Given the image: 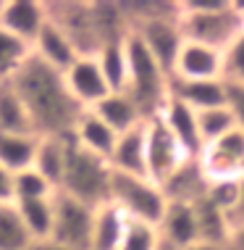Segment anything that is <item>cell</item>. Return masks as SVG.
I'll list each match as a JSON object with an SVG mask.
<instances>
[{"label": "cell", "instance_id": "1", "mask_svg": "<svg viewBox=\"0 0 244 250\" xmlns=\"http://www.w3.org/2000/svg\"><path fill=\"white\" fill-rule=\"evenodd\" d=\"M8 82L21 98L32 126L39 137H71L84 108L71 98L63 74L50 69L39 58L29 56V61Z\"/></svg>", "mask_w": 244, "mask_h": 250}, {"label": "cell", "instance_id": "2", "mask_svg": "<svg viewBox=\"0 0 244 250\" xmlns=\"http://www.w3.org/2000/svg\"><path fill=\"white\" fill-rule=\"evenodd\" d=\"M179 26L189 42L223 53L244 32V3L234 0H189L179 3Z\"/></svg>", "mask_w": 244, "mask_h": 250}, {"label": "cell", "instance_id": "3", "mask_svg": "<svg viewBox=\"0 0 244 250\" xmlns=\"http://www.w3.org/2000/svg\"><path fill=\"white\" fill-rule=\"evenodd\" d=\"M111 177L113 168L105 158L87 153L69 137V147H66V166L63 177H60L58 192L69 195V198L84 203L90 208H103L111 203Z\"/></svg>", "mask_w": 244, "mask_h": 250}, {"label": "cell", "instance_id": "4", "mask_svg": "<svg viewBox=\"0 0 244 250\" xmlns=\"http://www.w3.org/2000/svg\"><path fill=\"white\" fill-rule=\"evenodd\" d=\"M126 61H129V82L126 95L139 105L142 116H158L171 95V77L152 58V53L142 45V40L129 32L126 35Z\"/></svg>", "mask_w": 244, "mask_h": 250}, {"label": "cell", "instance_id": "5", "mask_svg": "<svg viewBox=\"0 0 244 250\" xmlns=\"http://www.w3.org/2000/svg\"><path fill=\"white\" fill-rule=\"evenodd\" d=\"M111 203L126 219L145 221V224H152V227L160 224L168 206L160 185H155L152 179L118 174V171H113L111 177Z\"/></svg>", "mask_w": 244, "mask_h": 250}, {"label": "cell", "instance_id": "6", "mask_svg": "<svg viewBox=\"0 0 244 250\" xmlns=\"http://www.w3.org/2000/svg\"><path fill=\"white\" fill-rule=\"evenodd\" d=\"M94 208L58 192L53 195V232L50 240L69 250H90Z\"/></svg>", "mask_w": 244, "mask_h": 250}, {"label": "cell", "instance_id": "7", "mask_svg": "<svg viewBox=\"0 0 244 250\" xmlns=\"http://www.w3.org/2000/svg\"><path fill=\"white\" fill-rule=\"evenodd\" d=\"M47 19L71 40L79 56H97L103 48L92 3H47Z\"/></svg>", "mask_w": 244, "mask_h": 250}, {"label": "cell", "instance_id": "8", "mask_svg": "<svg viewBox=\"0 0 244 250\" xmlns=\"http://www.w3.org/2000/svg\"><path fill=\"white\" fill-rule=\"evenodd\" d=\"M197 164L210 182H226V179H242L244 177V132L234 126L221 140L202 147L197 155Z\"/></svg>", "mask_w": 244, "mask_h": 250}, {"label": "cell", "instance_id": "9", "mask_svg": "<svg viewBox=\"0 0 244 250\" xmlns=\"http://www.w3.org/2000/svg\"><path fill=\"white\" fill-rule=\"evenodd\" d=\"M145 145H147V177L155 185H163L189 155L181 150L176 137L168 132L160 116H150L145 121Z\"/></svg>", "mask_w": 244, "mask_h": 250}, {"label": "cell", "instance_id": "10", "mask_svg": "<svg viewBox=\"0 0 244 250\" xmlns=\"http://www.w3.org/2000/svg\"><path fill=\"white\" fill-rule=\"evenodd\" d=\"M131 32L142 40V45L152 53V58L163 66V71L171 77L176 56H179L181 45H184V35H181V26H179V16L152 19V21L137 24Z\"/></svg>", "mask_w": 244, "mask_h": 250}, {"label": "cell", "instance_id": "11", "mask_svg": "<svg viewBox=\"0 0 244 250\" xmlns=\"http://www.w3.org/2000/svg\"><path fill=\"white\" fill-rule=\"evenodd\" d=\"M171 79H179V82H210V79H223V53L207 48V45L184 40L179 56H176Z\"/></svg>", "mask_w": 244, "mask_h": 250}, {"label": "cell", "instance_id": "12", "mask_svg": "<svg viewBox=\"0 0 244 250\" xmlns=\"http://www.w3.org/2000/svg\"><path fill=\"white\" fill-rule=\"evenodd\" d=\"M63 82L69 87L71 98L76 100L84 111H90L92 105H97L100 100L111 92V87H108L94 56H79L69 69L63 71Z\"/></svg>", "mask_w": 244, "mask_h": 250}, {"label": "cell", "instance_id": "13", "mask_svg": "<svg viewBox=\"0 0 244 250\" xmlns=\"http://www.w3.org/2000/svg\"><path fill=\"white\" fill-rule=\"evenodd\" d=\"M158 116L163 119V124L168 126V132L176 137V143L181 145L189 158H197L202 153V137H200V124H197V111H192L189 105H184L181 100H176L168 95L166 105L160 108Z\"/></svg>", "mask_w": 244, "mask_h": 250}, {"label": "cell", "instance_id": "14", "mask_svg": "<svg viewBox=\"0 0 244 250\" xmlns=\"http://www.w3.org/2000/svg\"><path fill=\"white\" fill-rule=\"evenodd\" d=\"M47 21V3L39 0H5L3 16H0V26L8 29L24 42H35L39 29Z\"/></svg>", "mask_w": 244, "mask_h": 250}, {"label": "cell", "instance_id": "15", "mask_svg": "<svg viewBox=\"0 0 244 250\" xmlns=\"http://www.w3.org/2000/svg\"><path fill=\"white\" fill-rule=\"evenodd\" d=\"M160 190H163L168 203H187V206L200 203L207 192V179H205V174H202L197 158L184 161V164L160 185Z\"/></svg>", "mask_w": 244, "mask_h": 250}, {"label": "cell", "instance_id": "16", "mask_svg": "<svg viewBox=\"0 0 244 250\" xmlns=\"http://www.w3.org/2000/svg\"><path fill=\"white\" fill-rule=\"evenodd\" d=\"M32 56L39 58L42 63H47L50 69L63 74L74 61L79 58V53L71 45V40L66 37L50 19H47L45 26L39 29V35L35 37V42H32Z\"/></svg>", "mask_w": 244, "mask_h": 250}, {"label": "cell", "instance_id": "17", "mask_svg": "<svg viewBox=\"0 0 244 250\" xmlns=\"http://www.w3.org/2000/svg\"><path fill=\"white\" fill-rule=\"evenodd\" d=\"M160 240L171 242L176 248H189L194 242H200V229H197V213L194 206L187 203H168L166 213H163L160 224H158Z\"/></svg>", "mask_w": 244, "mask_h": 250}, {"label": "cell", "instance_id": "18", "mask_svg": "<svg viewBox=\"0 0 244 250\" xmlns=\"http://www.w3.org/2000/svg\"><path fill=\"white\" fill-rule=\"evenodd\" d=\"M111 168L118 174L131 177H147V145H145V124L131 132L118 134L116 147L111 153ZM150 179V177H147Z\"/></svg>", "mask_w": 244, "mask_h": 250}, {"label": "cell", "instance_id": "19", "mask_svg": "<svg viewBox=\"0 0 244 250\" xmlns=\"http://www.w3.org/2000/svg\"><path fill=\"white\" fill-rule=\"evenodd\" d=\"M90 111L100 121H105L116 134L131 132V129H137V126H142L147 121L145 116H142L139 105L134 103L126 92H108V95L100 100L97 105H92Z\"/></svg>", "mask_w": 244, "mask_h": 250}, {"label": "cell", "instance_id": "20", "mask_svg": "<svg viewBox=\"0 0 244 250\" xmlns=\"http://www.w3.org/2000/svg\"><path fill=\"white\" fill-rule=\"evenodd\" d=\"M71 140L79 147H84L87 153L111 161V153H113V147H116L118 134L113 132L105 121H100L92 111H84V113H81V119L76 121V126H74Z\"/></svg>", "mask_w": 244, "mask_h": 250}, {"label": "cell", "instance_id": "21", "mask_svg": "<svg viewBox=\"0 0 244 250\" xmlns=\"http://www.w3.org/2000/svg\"><path fill=\"white\" fill-rule=\"evenodd\" d=\"M171 98L181 100L192 111H207V108L226 105V82L210 79V82H179L171 79Z\"/></svg>", "mask_w": 244, "mask_h": 250}, {"label": "cell", "instance_id": "22", "mask_svg": "<svg viewBox=\"0 0 244 250\" xmlns=\"http://www.w3.org/2000/svg\"><path fill=\"white\" fill-rule=\"evenodd\" d=\"M124 229H126V216L113 203L97 208L94 211V221H92L90 250H118Z\"/></svg>", "mask_w": 244, "mask_h": 250}, {"label": "cell", "instance_id": "23", "mask_svg": "<svg viewBox=\"0 0 244 250\" xmlns=\"http://www.w3.org/2000/svg\"><path fill=\"white\" fill-rule=\"evenodd\" d=\"M0 132L3 134H37L21 98L8 79L0 82ZM39 137V134H37Z\"/></svg>", "mask_w": 244, "mask_h": 250}, {"label": "cell", "instance_id": "24", "mask_svg": "<svg viewBox=\"0 0 244 250\" xmlns=\"http://www.w3.org/2000/svg\"><path fill=\"white\" fill-rule=\"evenodd\" d=\"M66 147H69V137H39L35 164H32V168H37L56 190L60 185V177H63Z\"/></svg>", "mask_w": 244, "mask_h": 250}, {"label": "cell", "instance_id": "25", "mask_svg": "<svg viewBox=\"0 0 244 250\" xmlns=\"http://www.w3.org/2000/svg\"><path fill=\"white\" fill-rule=\"evenodd\" d=\"M37 134H3L0 132V166H5L11 174L24 171L35 164L37 153Z\"/></svg>", "mask_w": 244, "mask_h": 250}, {"label": "cell", "instance_id": "26", "mask_svg": "<svg viewBox=\"0 0 244 250\" xmlns=\"http://www.w3.org/2000/svg\"><path fill=\"white\" fill-rule=\"evenodd\" d=\"M97 63L111 92H124L129 82V61H126V37L118 42H105L97 50Z\"/></svg>", "mask_w": 244, "mask_h": 250}, {"label": "cell", "instance_id": "27", "mask_svg": "<svg viewBox=\"0 0 244 250\" xmlns=\"http://www.w3.org/2000/svg\"><path fill=\"white\" fill-rule=\"evenodd\" d=\"M194 213H197V229H200V242H215V245H228L231 240V224L228 216L218 211L207 198L194 203Z\"/></svg>", "mask_w": 244, "mask_h": 250}, {"label": "cell", "instance_id": "28", "mask_svg": "<svg viewBox=\"0 0 244 250\" xmlns=\"http://www.w3.org/2000/svg\"><path fill=\"white\" fill-rule=\"evenodd\" d=\"M21 221L32 240H50L53 232V195L39 200H19L16 203Z\"/></svg>", "mask_w": 244, "mask_h": 250}, {"label": "cell", "instance_id": "29", "mask_svg": "<svg viewBox=\"0 0 244 250\" xmlns=\"http://www.w3.org/2000/svg\"><path fill=\"white\" fill-rule=\"evenodd\" d=\"M32 242L16 203H0V250H24Z\"/></svg>", "mask_w": 244, "mask_h": 250}, {"label": "cell", "instance_id": "30", "mask_svg": "<svg viewBox=\"0 0 244 250\" xmlns=\"http://www.w3.org/2000/svg\"><path fill=\"white\" fill-rule=\"evenodd\" d=\"M32 56V45L0 26V82L11 79Z\"/></svg>", "mask_w": 244, "mask_h": 250}, {"label": "cell", "instance_id": "31", "mask_svg": "<svg viewBox=\"0 0 244 250\" xmlns=\"http://www.w3.org/2000/svg\"><path fill=\"white\" fill-rule=\"evenodd\" d=\"M197 124H200V137H202V147L221 140L223 134H228L236 126V121L228 111V105H218V108H207V111L197 113Z\"/></svg>", "mask_w": 244, "mask_h": 250}, {"label": "cell", "instance_id": "32", "mask_svg": "<svg viewBox=\"0 0 244 250\" xmlns=\"http://www.w3.org/2000/svg\"><path fill=\"white\" fill-rule=\"evenodd\" d=\"M56 195V187L47 182L37 168H24V171L13 174V203L19 200H39Z\"/></svg>", "mask_w": 244, "mask_h": 250}, {"label": "cell", "instance_id": "33", "mask_svg": "<svg viewBox=\"0 0 244 250\" xmlns=\"http://www.w3.org/2000/svg\"><path fill=\"white\" fill-rule=\"evenodd\" d=\"M158 242H160L158 227L145 224V221L126 219V229H124V237H121L118 250H155Z\"/></svg>", "mask_w": 244, "mask_h": 250}, {"label": "cell", "instance_id": "34", "mask_svg": "<svg viewBox=\"0 0 244 250\" xmlns=\"http://www.w3.org/2000/svg\"><path fill=\"white\" fill-rule=\"evenodd\" d=\"M223 82L244 87V32L223 50Z\"/></svg>", "mask_w": 244, "mask_h": 250}, {"label": "cell", "instance_id": "35", "mask_svg": "<svg viewBox=\"0 0 244 250\" xmlns=\"http://www.w3.org/2000/svg\"><path fill=\"white\" fill-rule=\"evenodd\" d=\"M244 179V177H242ZM242 179H226V182H210L207 185V192L205 198L213 203L218 211L223 213H231V208L236 206V198H239V187H242Z\"/></svg>", "mask_w": 244, "mask_h": 250}, {"label": "cell", "instance_id": "36", "mask_svg": "<svg viewBox=\"0 0 244 250\" xmlns=\"http://www.w3.org/2000/svg\"><path fill=\"white\" fill-rule=\"evenodd\" d=\"M226 105H228V111H231L236 126L244 132V87L226 84Z\"/></svg>", "mask_w": 244, "mask_h": 250}, {"label": "cell", "instance_id": "37", "mask_svg": "<svg viewBox=\"0 0 244 250\" xmlns=\"http://www.w3.org/2000/svg\"><path fill=\"white\" fill-rule=\"evenodd\" d=\"M228 224H231V232L239 229V227H244V179H242V187H239L236 206L231 208V213H228Z\"/></svg>", "mask_w": 244, "mask_h": 250}, {"label": "cell", "instance_id": "38", "mask_svg": "<svg viewBox=\"0 0 244 250\" xmlns=\"http://www.w3.org/2000/svg\"><path fill=\"white\" fill-rule=\"evenodd\" d=\"M0 203H13V174L0 166Z\"/></svg>", "mask_w": 244, "mask_h": 250}, {"label": "cell", "instance_id": "39", "mask_svg": "<svg viewBox=\"0 0 244 250\" xmlns=\"http://www.w3.org/2000/svg\"><path fill=\"white\" fill-rule=\"evenodd\" d=\"M24 250H69V248L58 245V242H53V240H32Z\"/></svg>", "mask_w": 244, "mask_h": 250}, {"label": "cell", "instance_id": "40", "mask_svg": "<svg viewBox=\"0 0 244 250\" xmlns=\"http://www.w3.org/2000/svg\"><path fill=\"white\" fill-rule=\"evenodd\" d=\"M228 250H244V227H239V229H234V232H231Z\"/></svg>", "mask_w": 244, "mask_h": 250}, {"label": "cell", "instance_id": "41", "mask_svg": "<svg viewBox=\"0 0 244 250\" xmlns=\"http://www.w3.org/2000/svg\"><path fill=\"white\" fill-rule=\"evenodd\" d=\"M187 250H228V245H215V242H194Z\"/></svg>", "mask_w": 244, "mask_h": 250}, {"label": "cell", "instance_id": "42", "mask_svg": "<svg viewBox=\"0 0 244 250\" xmlns=\"http://www.w3.org/2000/svg\"><path fill=\"white\" fill-rule=\"evenodd\" d=\"M155 250H184V248H176V245H171V242L160 240V242H158V248H155Z\"/></svg>", "mask_w": 244, "mask_h": 250}, {"label": "cell", "instance_id": "43", "mask_svg": "<svg viewBox=\"0 0 244 250\" xmlns=\"http://www.w3.org/2000/svg\"><path fill=\"white\" fill-rule=\"evenodd\" d=\"M3 8H5V0H0V16H3Z\"/></svg>", "mask_w": 244, "mask_h": 250}]
</instances>
